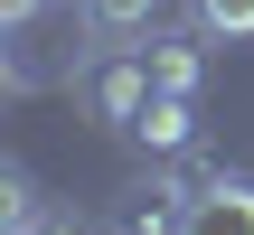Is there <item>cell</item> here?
I'll return each mask as SVG.
<instances>
[{
    "mask_svg": "<svg viewBox=\"0 0 254 235\" xmlns=\"http://www.w3.org/2000/svg\"><path fill=\"white\" fill-rule=\"evenodd\" d=\"M179 235H254V179L198 170V198H189V226Z\"/></svg>",
    "mask_w": 254,
    "mask_h": 235,
    "instance_id": "3957f363",
    "label": "cell"
},
{
    "mask_svg": "<svg viewBox=\"0 0 254 235\" xmlns=\"http://www.w3.org/2000/svg\"><path fill=\"white\" fill-rule=\"evenodd\" d=\"M38 9H57V0H0V19L19 28V19H38Z\"/></svg>",
    "mask_w": 254,
    "mask_h": 235,
    "instance_id": "9c48e42d",
    "label": "cell"
},
{
    "mask_svg": "<svg viewBox=\"0 0 254 235\" xmlns=\"http://www.w3.org/2000/svg\"><path fill=\"white\" fill-rule=\"evenodd\" d=\"M141 104H151V66H141V47H113V57L85 66V113H94L104 132H132Z\"/></svg>",
    "mask_w": 254,
    "mask_h": 235,
    "instance_id": "6da1fadb",
    "label": "cell"
},
{
    "mask_svg": "<svg viewBox=\"0 0 254 235\" xmlns=\"http://www.w3.org/2000/svg\"><path fill=\"white\" fill-rule=\"evenodd\" d=\"M189 132H198V94H160V85H151L141 122H132L123 141H141V151H189Z\"/></svg>",
    "mask_w": 254,
    "mask_h": 235,
    "instance_id": "277c9868",
    "label": "cell"
},
{
    "mask_svg": "<svg viewBox=\"0 0 254 235\" xmlns=\"http://www.w3.org/2000/svg\"><path fill=\"white\" fill-rule=\"evenodd\" d=\"M207 38H254V0H189Z\"/></svg>",
    "mask_w": 254,
    "mask_h": 235,
    "instance_id": "52a82bcc",
    "label": "cell"
},
{
    "mask_svg": "<svg viewBox=\"0 0 254 235\" xmlns=\"http://www.w3.org/2000/svg\"><path fill=\"white\" fill-rule=\"evenodd\" d=\"M160 19V0H85V28L94 38H141Z\"/></svg>",
    "mask_w": 254,
    "mask_h": 235,
    "instance_id": "8992f818",
    "label": "cell"
},
{
    "mask_svg": "<svg viewBox=\"0 0 254 235\" xmlns=\"http://www.w3.org/2000/svg\"><path fill=\"white\" fill-rule=\"evenodd\" d=\"M141 66H151V85H160V94H198V85H207V57H198L189 38H151V47H141Z\"/></svg>",
    "mask_w": 254,
    "mask_h": 235,
    "instance_id": "5b68a950",
    "label": "cell"
},
{
    "mask_svg": "<svg viewBox=\"0 0 254 235\" xmlns=\"http://www.w3.org/2000/svg\"><path fill=\"white\" fill-rule=\"evenodd\" d=\"M189 198H198V179H132L113 198V235H179Z\"/></svg>",
    "mask_w": 254,
    "mask_h": 235,
    "instance_id": "7a4b0ae2",
    "label": "cell"
},
{
    "mask_svg": "<svg viewBox=\"0 0 254 235\" xmlns=\"http://www.w3.org/2000/svg\"><path fill=\"white\" fill-rule=\"evenodd\" d=\"M9 235H94L85 217H28V226H9Z\"/></svg>",
    "mask_w": 254,
    "mask_h": 235,
    "instance_id": "ba28073f",
    "label": "cell"
}]
</instances>
